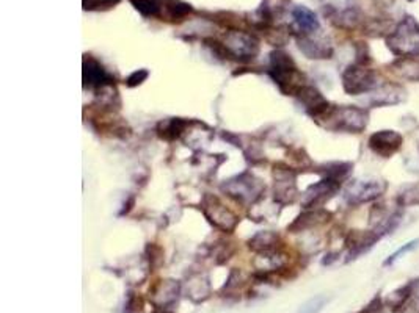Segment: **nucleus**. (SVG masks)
I'll return each instance as SVG.
<instances>
[{
	"label": "nucleus",
	"mask_w": 419,
	"mask_h": 313,
	"mask_svg": "<svg viewBox=\"0 0 419 313\" xmlns=\"http://www.w3.org/2000/svg\"><path fill=\"white\" fill-rule=\"evenodd\" d=\"M317 121L320 126L330 128V130L361 133L367 127L369 112L366 108H360L355 105H330L329 112Z\"/></svg>",
	"instance_id": "obj_1"
},
{
	"label": "nucleus",
	"mask_w": 419,
	"mask_h": 313,
	"mask_svg": "<svg viewBox=\"0 0 419 313\" xmlns=\"http://www.w3.org/2000/svg\"><path fill=\"white\" fill-rule=\"evenodd\" d=\"M386 46L397 58L419 57V22L413 16H405L386 36Z\"/></svg>",
	"instance_id": "obj_2"
},
{
	"label": "nucleus",
	"mask_w": 419,
	"mask_h": 313,
	"mask_svg": "<svg viewBox=\"0 0 419 313\" xmlns=\"http://www.w3.org/2000/svg\"><path fill=\"white\" fill-rule=\"evenodd\" d=\"M269 74L272 76L275 83H278L280 90L286 94H294L303 87L300 83V72L295 66L291 55L283 51H275L270 53V69Z\"/></svg>",
	"instance_id": "obj_3"
},
{
	"label": "nucleus",
	"mask_w": 419,
	"mask_h": 313,
	"mask_svg": "<svg viewBox=\"0 0 419 313\" xmlns=\"http://www.w3.org/2000/svg\"><path fill=\"white\" fill-rule=\"evenodd\" d=\"M380 87L377 72L369 65L354 63L342 72V88L350 96H360L377 90Z\"/></svg>",
	"instance_id": "obj_4"
},
{
	"label": "nucleus",
	"mask_w": 419,
	"mask_h": 313,
	"mask_svg": "<svg viewBox=\"0 0 419 313\" xmlns=\"http://www.w3.org/2000/svg\"><path fill=\"white\" fill-rule=\"evenodd\" d=\"M386 188L388 185L384 180H355L347 185L344 199L350 205L366 204V202L379 199L386 192Z\"/></svg>",
	"instance_id": "obj_5"
},
{
	"label": "nucleus",
	"mask_w": 419,
	"mask_h": 313,
	"mask_svg": "<svg viewBox=\"0 0 419 313\" xmlns=\"http://www.w3.org/2000/svg\"><path fill=\"white\" fill-rule=\"evenodd\" d=\"M225 47L231 57L240 60H253L260 52V41L253 35H248L242 30H231L225 36Z\"/></svg>",
	"instance_id": "obj_6"
},
{
	"label": "nucleus",
	"mask_w": 419,
	"mask_h": 313,
	"mask_svg": "<svg viewBox=\"0 0 419 313\" xmlns=\"http://www.w3.org/2000/svg\"><path fill=\"white\" fill-rule=\"evenodd\" d=\"M404 144V137L396 130H379L369 137L367 146L375 155L390 158L400 151Z\"/></svg>",
	"instance_id": "obj_7"
},
{
	"label": "nucleus",
	"mask_w": 419,
	"mask_h": 313,
	"mask_svg": "<svg viewBox=\"0 0 419 313\" xmlns=\"http://www.w3.org/2000/svg\"><path fill=\"white\" fill-rule=\"evenodd\" d=\"M203 210H205V214L209 218V221L214 226L220 227V229L232 230L237 224L236 214L231 210H228L217 198H212V196H206L205 201H203Z\"/></svg>",
	"instance_id": "obj_8"
},
{
	"label": "nucleus",
	"mask_w": 419,
	"mask_h": 313,
	"mask_svg": "<svg viewBox=\"0 0 419 313\" xmlns=\"http://www.w3.org/2000/svg\"><path fill=\"white\" fill-rule=\"evenodd\" d=\"M340 188H341L340 182L324 177L322 180L314 183V185H311L306 189V193L303 196V207L305 208H320L326 201L331 199L333 196L340 192Z\"/></svg>",
	"instance_id": "obj_9"
},
{
	"label": "nucleus",
	"mask_w": 419,
	"mask_h": 313,
	"mask_svg": "<svg viewBox=\"0 0 419 313\" xmlns=\"http://www.w3.org/2000/svg\"><path fill=\"white\" fill-rule=\"evenodd\" d=\"M380 235L374 229L372 230H352L346 238V246L349 249L347 262L358 259L360 255L366 254L367 251L374 248V244L380 240Z\"/></svg>",
	"instance_id": "obj_10"
},
{
	"label": "nucleus",
	"mask_w": 419,
	"mask_h": 313,
	"mask_svg": "<svg viewBox=\"0 0 419 313\" xmlns=\"http://www.w3.org/2000/svg\"><path fill=\"white\" fill-rule=\"evenodd\" d=\"M297 99L300 101L301 105L305 107V110L310 113L314 119H320L322 116L329 112L330 108V102L325 99V97L320 94V91L316 90L314 87H306L303 85L297 93Z\"/></svg>",
	"instance_id": "obj_11"
},
{
	"label": "nucleus",
	"mask_w": 419,
	"mask_h": 313,
	"mask_svg": "<svg viewBox=\"0 0 419 313\" xmlns=\"http://www.w3.org/2000/svg\"><path fill=\"white\" fill-rule=\"evenodd\" d=\"M331 218V213H329L324 208H306L305 213H301L300 217L289 226V230L292 232H301L311 227H316L326 223Z\"/></svg>",
	"instance_id": "obj_12"
},
{
	"label": "nucleus",
	"mask_w": 419,
	"mask_h": 313,
	"mask_svg": "<svg viewBox=\"0 0 419 313\" xmlns=\"http://www.w3.org/2000/svg\"><path fill=\"white\" fill-rule=\"evenodd\" d=\"M110 81H112V78H110V76L106 72V69H104L100 61L87 55L84 60L85 85H90V87H104V85H107Z\"/></svg>",
	"instance_id": "obj_13"
},
{
	"label": "nucleus",
	"mask_w": 419,
	"mask_h": 313,
	"mask_svg": "<svg viewBox=\"0 0 419 313\" xmlns=\"http://www.w3.org/2000/svg\"><path fill=\"white\" fill-rule=\"evenodd\" d=\"M299 47L308 58L325 60V58H331V55H333V47L330 46V42L313 40L306 35H303L299 40Z\"/></svg>",
	"instance_id": "obj_14"
},
{
	"label": "nucleus",
	"mask_w": 419,
	"mask_h": 313,
	"mask_svg": "<svg viewBox=\"0 0 419 313\" xmlns=\"http://www.w3.org/2000/svg\"><path fill=\"white\" fill-rule=\"evenodd\" d=\"M391 72L399 78L409 82H419V57H404L394 60L390 65Z\"/></svg>",
	"instance_id": "obj_15"
},
{
	"label": "nucleus",
	"mask_w": 419,
	"mask_h": 313,
	"mask_svg": "<svg viewBox=\"0 0 419 313\" xmlns=\"http://www.w3.org/2000/svg\"><path fill=\"white\" fill-rule=\"evenodd\" d=\"M405 90L396 83H386L384 87H379V93L374 96L372 105L385 107V105H396L405 99Z\"/></svg>",
	"instance_id": "obj_16"
},
{
	"label": "nucleus",
	"mask_w": 419,
	"mask_h": 313,
	"mask_svg": "<svg viewBox=\"0 0 419 313\" xmlns=\"http://www.w3.org/2000/svg\"><path fill=\"white\" fill-rule=\"evenodd\" d=\"M292 17H294V22L297 24V27L303 35L314 33L320 28V22L317 19L316 13L311 11L310 8L303 7V5H297V7L292 10Z\"/></svg>",
	"instance_id": "obj_17"
},
{
	"label": "nucleus",
	"mask_w": 419,
	"mask_h": 313,
	"mask_svg": "<svg viewBox=\"0 0 419 313\" xmlns=\"http://www.w3.org/2000/svg\"><path fill=\"white\" fill-rule=\"evenodd\" d=\"M418 287H419V279L406 282L405 285L399 287L396 291L391 293V296L386 299V305L390 307L391 312L399 313L405 307L406 301H409L413 296V294H415V291L418 290Z\"/></svg>",
	"instance_id": "obj_18"
},
{
	"label": "nucleus",
	"mask_w": 419,
	"mask_h": 313,
	"mask_svg": "<svg viewBox=\"0 0 419 313\" xmlns=\"http://www.w3.org/2000/svg\"><path fill=\"white\" fill-rule=\"evenodd\" d=\"M330 19L333 21V24L338 27L341 28H346V30H354L360 26V22L363 21L361 19V11L358 7H349L346 10H335L331 8V15Z\"/></svg>",
	"instance_id": "obj_19"
},
{
	"label": "nucleus",
	"mask_w": 419,
	"mask_h": 313,
	"mask_svg": "<svg viewBox=\"0 0 419 313\" xmlns=\"http://www.w3.org/2000/svg\"><path fill=\"white\" fill-rule=\"evenodd\" d=\"M278 240L280 238L274 235V233L261 232L258 233L253 240H250V248L256 251V253H269V251H276V248H278V244H276Z\"/></svg>",
	"instance_id": "obj_20"
},
{
	"label": "nucleus",
	"mask_w": 419,
	"mask_h": 313,
	"mask_svg": "<svg viewBox=\"0 0 419 313\" xmlns=\"http://www.w3.org/2000/svg\"><path fill=\"white\" fill-rule=\"evenodd\" d=\"M354 164L352 163H346V162H336V163H329L324 167V174L326 179H333L336 182H342L346 180L347 177L352 173Z\"/></svg>",
	"instance_id": "obj_21"
},
{
	"label": "nucleus",
	"mask_w": 419,
	"mask_h": 313,
	"mask_svg": "<svg viewBox=\"0 0 419 313\" xmlns=\"http://www.w3.org/2000/svg\"><path fill=\"white\" fill-rule=\"evenodd\" d=\"M399 207L419 205V185H409L397 194Z\"/></svg>",
	"instance_id": "obj_22"
},
{
	"label": "nucleus",
	"mask_w": 419,
	"mask_h": 313,
	"mask_svg": "<svg viewBox=\"0 0 419 313\" xmlns=\"http://www.w3.org/2000/svg\"><path fill=\"white\" fill-rule=\"evenodd\" d=\"M166 11H168L173 19H176V17L181 19V17H186L187 15L192 13L193 8L190 7L189 3L181 2V0H170V2L166 3Z\"/></svg>",
	"instance_id": "obj_23"
},
{
	"label": "nucleus",
	"mask_w": 419,
	"mask_h": 313,
	"mask_svg": "<svg viewBox=\"0 0 419 313\" xmlns=\"http://www.w3.org/2000/svg\"><path fill=\"white\" fill-rule=\"evenodd\" d=\"M135 10L140 11L143 16H159L160 15V7L156 0H131Z\"/></svg>",
	"instance_id": "obj_24"
},
{
	"label": "nucleus",
	"mask_w": 419,
	"mask_h": 313,
	"mask_svg": "<svg viewBox=\"0 0 419 313\" xmlns=\"http://www.w3.org/2000/svg\"><path fill=\"white\" fill-rule=\"evenodd\" d=\"M418 246H419V238H418V240H411V242H409V243H406V244H404L402 248L397 249L396 253H394V254H391L390 257H388V259L385 260L384 265H385V267H391V265H394V263H396V262H397V260L400 259V257H402L404 254L410 253V251L416 249Z\"/></svg>",
	"instance_id": "obj_25"
},
{
	"label": "nucleus",
	"mask_w": 419,
	"mask_h": 313,
	"mask_svg": "<svg viewBox=\"0 0 419 313\" xmlns=\"http://www.w3.org/2000/svg\"><path fill=\"white\" fill-rule=\"evenodd\" d=\"M326 299L325 296H316L308 301L306 304H303L300 307V310L297 313H319L320 310H322V307L326 304Z\"/></svg>",
	"instance_id": "obj_26"
},
{
	"label": "nucleus",
	"mask_w": 419,
	"mask_h": 313,
	"mask_svg": "<svg viewBox=\"0 0 419 313\" xmlns=\"http://www.w3.org/2000/svg\"><path fill=\"white\" fill-rule=\"evenodd\" d=\"M182 127H184V122L182 121L173 119V121L170 122V124L165 126L164 133H160V135H162V137L166 138V139H175V138H177L181 135Z\"/></svg>",
	"instance_id": "obj_27"
},
{
	"label": "nucleus",
	"mask_w": 419,
	"mask_h": 313,
	"mask_svg": "<svg viewBox=\"0 0 419 313\" xmlns=\"http://www.w3.org/2000/svg\"><path fill=\"white\" fill-rule=\"evenodd\" d=\"M120 0H84V10H101L112 8Z\"/></svg>",
	"instance_id": "obj_28"
},
{
	"label": "nucleus",
	"mask_w": 419,
	"mask_h": 313,
	"mask_svg": "<svg viewBox=\"0 0 419 313\" xmlns=\"http://www.w3.org/2000/svg\"><path fill=\"white\" fill-rule=\"evenodd\" d=\"M146 77H148V71H145V69L135 71L134 74H131V76L127 77V81H126L127 87H137V85L145 82Z\"/></svg>",
	"instance_id": "obj_29"
},
{
	"label": "nucleus",
	"mask_w": 419,
	"mask_h": 313,
	"mask_svg": "<svg viewBox=\"0 0 419 313\" xmlns=\"http://www.w3.org/2000/svg\"><path fill=\"white\" fill-rule=\"evenodd\" d=\"M156 313H170V312H156Z\"/></svg>",
	"instance_id": "obj_30"
},
{
	"label": "nucleus",
	"mask_w": 419,
	"mask_h": 313,
	"mask_svg": "<svg viewBox=\"0 0 419 313\" xmlns=\"http://www.w3.org/2000/svg\"><path fill=\"white\" fill-rule=\"evenodd\" d=\"M409 2H413V0H409Z\"/></svg>",
	"instance_id": "obj_31"
}]
</instances>
